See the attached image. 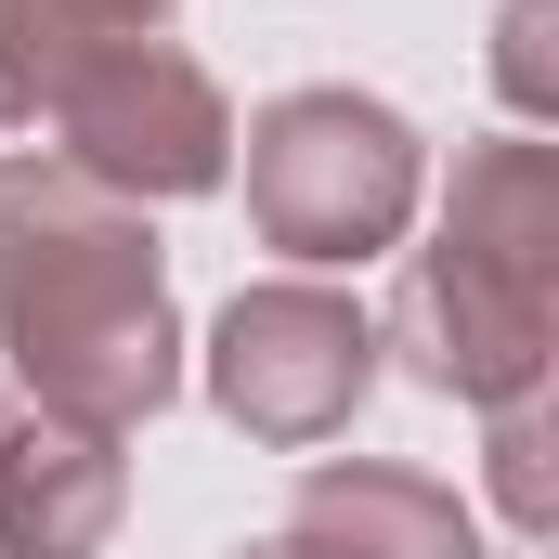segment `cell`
<instances>
[{
    "instance_id": "cell-8",
    "label": "cell",
    "mask_w": 559,
    "mask_h": 559,
    "mask_svg": "<svg viewBox=\"0 0 559 559\" xmlns=\"http://www.w3.org/2000/svg\"><path fill=\"white\" fill-rule=\"evenodd\" d=\"M182 0H0V131L52 118V92L79 66H105L118 39H156Z\"/></svg>"
},
{
    "instance_id": "cell-12",
    "label": "cell",
    "mask_w": 559,
    "mask_h": 559,
    "mask_svg": "<svg viewBox=\"0 0 559 559\" xmlns=\"http://www.w3.org/2000/svg\"><path fill=\"white\" fill-rule=\"evenodd\" d=\"M0 429H13V391H0Z\"/></svg>"
},
{
    "instance_id": "cell-3",
    "label": "cell",
    "mask_w": 559,
    "mask_h": 559,
    "mask_svg": "<svg viewBox=\"0 0 559 559\" xmlns=\"http://www.w3.org/2000/svg\"><path fill=\"white\" fill-rule=\"evenodd\" d=\"M429 195V143L378 92H274L248 118V222L286 261H378Z\"/></svg>"
},
{
    "instance_id": "cell-10",
    "label": "cell",
    "mask_w": 559,
    "mask_h": 559,
    "mask_svg": "<svg viewBox=\"0 0 559 559\" xmlns=\"http://www.w3.org/2000/svg\"><path fill=\"white\" fill-rule=\"evenodd\" d=\"M559 0H508L495 13V92L521 105V118H559Z\"/></svg>"
},
{
    "instance_id": "cell-5",
    "label": "cell",
    "mask_w": 559,
    "mask_h": 559,
    "mask_svg": "<svg viewBox=\"0 0 559 559\" xmlns=\"http://www.w3.org/2000/svg\"><path fill=\"white\" fill-rule=\"evenodd\" d=\"M52 156L66 169H92L105 195H222V169H235V105H222V79L182 52V39H118L105 66H79L66 92H52Z\"/></svg>"
},
{
    "instance_id": "cell-1",
    "label": "cell",
    "mask_w": 559,
    "mask_h": 559,
    "mask_svg": "<svg viewBox=\"0 0 559 559\" xmlns=\"http://www.w3.org/2000/svg\"><path fill=\"white\" fill-rule=\"evenodd\" d=\"M0 352L39 417L105 429V442H131L182 391L156 222L66 156H0Z\"/></svg>"
},
{
    "instance_id": "cell-2",
    "label": "cell",
    "mask_w": 559,
    "mask_h": 559,
    "mask_svg": "<svg viewBox=\"0 0 559 559\" xmlns=\"http://www.w3.org/2000/svg\"><path fill=\"white\" fill-rule=\"evenodd\" d=\"M378 352H404V378L495 417L521 391H547L559 365V143H468L442 182V222L391 286Z\"/></svg>"
},
{
    "instance_id": "cell-6",
    "label": "cell",
    "mask_w": 559,
    "mask_h": 559,
    "mask_svg": "<svg viewBox=\"0 0 559 559\" xmlns=\"http://www.w3.org/2000/svg\"><path fill=\"white\" fill-rule=\"evenodd\" d=\"M274 559H481V521H468L429 468L325 455V468H299V495H286Z\"/></svg>"
},
{
    "instance_id": "cell-7",
    "label": "cell",
    "mask_w": 559,
    "mask_h": 559,
    "mask_svg": "<svg viewBox=\"0 0 559 559\" xmlns=\"http://www.w3.org/2000/svg\"><path fill=\"white\" fill-rule=\"evenodd\" d=\"M118 508H131V455L105 429L13 404V429H0V559H105Z\"/></svg>"
},
{
    "instance_id": "cell-4",
    "label": "cell",
    "mask_w": 559,
    "mask_h": 559,
    "mask_svg": "<svg viewBox=\"0 0 559 559\" xmlns=\"http://www.w3.org/2000/svg\"><path fill=\"white\" fill-rule=\"evenodd\" d=\"M378 391V312L338 299L312 274H274V286H235L222 325H209V404L248 429V442H338Z\"/></svg>"
},
{
    "instance_id": "cell-11",
    "label": "cell",
    "mask_w": 559,
    "mask_h": 559,
    "mask_svg": "<svg viewBox=\"0 0 559 559\" xmlns=\"http://www.w3.org/2000/svg\"><path fill=\"white\" fill-rule=\"evenodd\" d=\"M235 559H274V534H261V547H235Z\"/></svg>"
},
{
    "instance_id": "cell-9",
    "label": "cell",
    "mask_w": 559,
    "mask_h": 559,
    "mask_svg": "<svg viewBox=\"0 0 559 559\" xmlns=\"http://www.w3.org/2000/svg\"><path fill=\"white\" fill-rule=\"evenodd\" d=\"M495 508H508V534H559V417H547V391H521V404H495Z\"/></svg>"
}]
</instances>
